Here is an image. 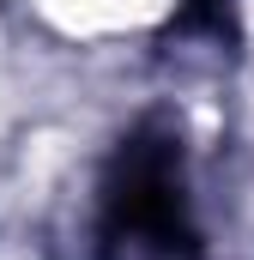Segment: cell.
<instances>
[{"instance_id": "cell-1", "label": "cell", "mask_w": 254, "mask_h": 260, "mask_svg": "<svg viewBox=\"0 0 254 260\" xmlns=\"http://www.w3.org/2000/svg\"><path fill=\"white\" fill-rule=\"evenodd\" d=\"M97 254L103 260H206L194 212H188L182 133L170 121H139L121 139V151L103 176Z\"/></svg>"}]
</instances>
